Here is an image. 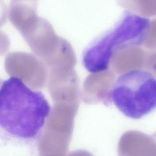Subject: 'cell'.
<instances>
[{
	"mask_svg": "<svg viewBox=\"0 0 156 156\" xmlns=\"http://www.w3.org/2000/svg\"><path fill=\"white\" fill-rule=\"evenodd\" d=\"M51 110L41 91L31 89L19 77H10L2 83L0 90L2 140L15 145H35Z\"/></svg>",
	"mask_w": 156,
	"mask_h": 156,
	"instance_id": "cell-1",
	"label": "cell"
},
{
	"mask_svg": "<svg viewBox=\"0 0 156 156\" xmlns=\"http://www.w3.org/2000/svg\"><path fill=\"white\" fill-rule=\"evenodd\" d=\"M150 23L147 18L126 11L114 27L84 50L82 63L86 70L91 73L106 71L118 52L145 43Z\"/></svg>",
	"mask_w": 156,
	"mask_h": 156,
	"instance_id": "cell-2",
	"label": "cell"
},
{
	"mask_svg": "<svg viewBox=\"0 0 156 156\" xmlns=\"http://www.w3.org/2000/svg\"><path fill=\"white\" fill-rule=\"evenodd\" d=\"M110 96L123 115L140 119L156 108V78L143 69L129 71L115 80Z\"/></svg>",
	"mask_w": 156,
	"mask_h": 156,
	"instance_id": "cell-3",
	"label": "cell"
},
{
	"mask_svg": "<svg viewBox=\"0 0 156 156\" xmlns=\"http://www.w3.org/2000/svg\"><path fill=\"white\" fill-rule=\"evenodd\" d=\"M122 7L143 16L156 15V0H119Z\"/></svg>",
	"mask_w": 156,
	"mask_h": 156,
	"instance_id": "cell-4",
	"label": "cell"
},
{
	"mask_svg": "<svg viewBox=\"0 0 156 156\" xmlns=\"http://www.w3.org/2000/svg\"><path fill=\"white\" fill-rule=\"evenodd\" d=\"M145 43L156 45V20L150 21Z\"/></svg>",
	"mask_w": 156,
	"mask_h": 156,
	"instance_id": "cell-5",
	"label": "cell"
}]
</instances>
